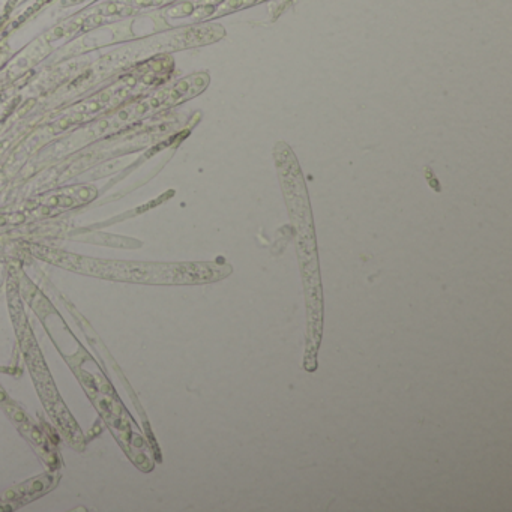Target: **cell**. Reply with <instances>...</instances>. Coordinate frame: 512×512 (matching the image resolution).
<instances>
[{"label":"cell","instance_id":"1","mask_svg":"<svg viewBox=\"0 0 512 512\" xmlns=\"http://www.w3.org/2000/svg\"><path fill=\"white\" fill-rule=\"evenodd\" d=\"M35 256L61 268L109 280L149 284H197L221 280L232 272L215 263H133L89 259L46 247H34Z\"/></svg>","mask_w":512,"mask_h":512},{"label":"cell","instance_id":"2","mask_svg":"<svg viewBox=\"0 0 512 512\" xmlns=\"http://www.w3.org/2000/svg\"><path fill=\"white\" fill-rule=\"evenodd\" d=\"M265 2L269 0H184L167 10L166 16L173 20L187 19L191 23H202L257 7Z\"/></svg>","mask_w":512,"mask_h":512}]
</instances>
